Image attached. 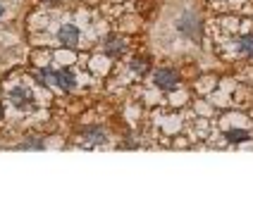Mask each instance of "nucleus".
I'll return each instance as SVG.
<instances>
[{
    "label": "nucleus",
    "instance_id": "nucleus-1",
    "mask_svg": "<svg viewBox=\"0 0 253 219\" xmlns=\"http://www.w3.org/2000/svg\"><path fill=\"white\" fill-rule=\"evenodd\" d=\"M177 29L182 31L184 36L194 38V41H201V19H198L194 12H184L179 19H177Z\"/></svg>",
    "mask_w": 253,
    "mask_h": 219
},
{
    "label": "nucleus",
    "instance_id": "nucleus-2",
    "mask_svg": "<svg viewBox=\"0 0 253 219\" xmlns=\"http://www.w3.org/2000/svg\"><path fill=\"white\" fill-rule=\"evenodd\" d=\"M153 83L158 88H163V91H174L179 86V74L169 67H160V69H155Z\"/></svg>",
    "mask_w": 253,
    "mask_h": 219
},
{
    "label": "nucleus",
    "instance_id": "nucleus-3",
    "mask_svg": "<svg viewBox=\"0 0 253 219\" xmlns=\"http://www.w3.org/2000/svg\"><path fill=\"white\" fill-rule=\"evenodd\" d=\"M10 103H12L17 110H34V103H36V98H34V93L29 91V88H24V86H17L12 93H10Z\"/></svg>",
    "mask_w": 253,
    "mask_h": 219
},
{
    "label": "nucleus",
    "instance_id": "nucleus-4",
    "mask_svg": "<svg viewBox=\"0 0 253 219\" xmlns=\"http://www.w3.org/2000/svg\"><path fill=\"white\" fill-rule=\"evenodd\" d=\"M103 53L108 57H122L126 53V38L120 34H110L105 41H103Z\"/></svg>",
    "mask_w": 253,
    "mask_h": 219
},
{
    "label": "nucleus",
    "instance_id": "nucleus-5",
    "mask_svg": "<svg viewBox=\"0 0 253 219\" xmlns=\"http://www.w3.org/2000/svg\"><path fill=\"white\" fill-rule=\"evenodd\" d=\"M57 41H60V45H65V48H77V45H79V29L74 27V24L60 27Z\"/></svg>",
    "mask_w": 253,
    "mask_h": 219
},
{
    "label": "nucleus",
    "instance_id": "nucleus-6",
    "mask_svg": "<svg viewBox=\"0 0 253 219\" xmlns=\"http://www.w3.org/2000/svg\"><path fill=\"white\" fill-rule=\"evenodd\" d=\"M84 141L91 146H100V143L108 141V134H105L103 126H88V129H84Z\"/></svg>",
    "mask_w": 253,
    "mask_h": 219
},
{
    "label": "nucleus",
    "instance_id": "nucleus-7",
    "mask_svg": "<svg viewBox=\"0 0 253 219\" xmlns=\"http://www.w3.org/2000/svg\"><path fill=\"white\" fill-rule=\"evenodd\" d=\"M55 83L62 88V91H72V88L77 86V79H74V74H72L70 69H57L55 72Z\"/></svg>",
    "mask_w": 253,
    "mask_h": 219
},
{
    "label": "nucleus",
    "instance_id": "nucleus-8",
    "mask_svg": "<svg viewBox=\"0 0 253 219\" xmlns=\"http://www.w3.org/2000/svg\"><path fill=\"white\" fill-rule=\"evenodd\" d=\"M237 50L244 57H253V34H244L237 38Z\"/></svg>",
    "mask_w": 253,
    "mask_h": 219
},
{
    "label": "nucleus",
    "instance_id": "nucleus-9",
    "mask_svg": "<svg viewBox=\"0 0 253 219\" xmlns=\"http://www.w3.org/2000/svg\"><path fill=\"white\" fill-rule=\"evenodd\" d=\"M129 69H131L134 74H146V72L151 69V60H148V57H143V55H136V57H131Z\"/></svg>",
    "mask_w": 253,
    "mask_h": 219
},
{
    "label": "nucleus",
    "instance_id": "nucleus-10",
    "mask_svg": "<svg viewBox=\"0 0 253 219\" xmlns=\"http://www.w3.org/2000/svg\"><path fill=\"white\" fill-rule=\"evenodd\" d=\"M34 79L41 83V86H50V83H55V72L53 69H36L34 72Z\"/></svg>",
    "mask_w": 253,
    "mask_h": 219
},
{
    "label": "nucleus",
    "instance_id": "nucleus-11",
    "mask_svg": "<svg viewBox=\"0 0 253 219\" xmlns=\"http://www.w3.org/2000/svg\"><path fill=\"white\" fill-rule=\"evenodd\" d=\"M225 138L229 143H244V141L251 138V134H249V131H241V129H229L225 134Z\"/></svg>",
    "mask_w": 253,
    "mask_h": 219
},
{
    "label": "nucleus",
    "instance_id": "nucleus-12",
    "mask_svg": "<svg viewBox=\"0 0 253 219\" xmlns=\"http://www.w3.org/2000/svg\"><path fill=\"white\" fill-rule=\"evenodd\" d=\"M19 148H22V150H29V148H34V150H41L43 143L39 141V138H27V143H22Z\"/></svg>",
    "mask_w": 253,
    "mask_h": 219
},
{
    "label": "nucleus",
    "instance_id": "nucleus-13",
    "mask_svg": "<svg viewBox=\"0 0 253 219\" xmlns=\"http://www.w3.org/2000/svg\"><path fill=\"white\" fill-rule=\"evenodd\" d=\"M43 2H45V5H57L60 0H43Z\"/></svg>",
    "mask_w": 253,
    "mask_h": 219
},
{
    "label": "nucleus",
    "instance_id": "nucleus-14",
    "mask_svg": "<svg viewBox=\"0 0 253 219\" xmlns=\"http://www.w3.org/2000/svg\"><path fill=\"white\" fill-rule=\"evenodd\" d=\"M0 122H2V105H0Z\"/></svg>",
    "mask_w": 253,
    "mask_h": 219
},
{
    "label": "nucleus",
    "instance_id": "nucleus-15",
    "mask_svg": "<svg viewBox=\"0 0 253 219\" xmlns=\"http://www.w3.org/2000/svg\"><path fill=\"white\" fill-rule=\"evenodd\" d=\"M2 12H5V10H2V5H0V17H2Z\"/></svg>",
    "mask_w": 253,
    "mask_h": 219
}]
</instances>
